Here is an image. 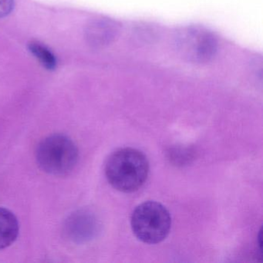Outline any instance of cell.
<instances>
[{"label": "cell", "instance_id": "6da1fadb", "mask_svg": "<svg viewBox=\"0 0 263 263\" xmlns=\"http://www.w3.org/2000/svg\"><path fill=\"white\" fill-rule=\"evenodd\" d=\"M149 174L147 157L132 147L119 149L110 155L105 175L114 189L124 193L136 192L144 185Z\"/></svg>", "mask_w": 263, "mask_h": 263}, {"label": "cell", "instance_id": "3957f363", "mask_svg": "<svg viewBox=\"0 0 263 263\" xmlns=\"http://www.w3.org/2000/svg\"><path fill=\"white\" fill-rule=\"evenodd\" d=\"M130 223L138 239L147 244H158L168 235L172 217L161 203L147 201L135 209Z\"/></svg>", "mask_w": 263, "mask_h": 263}, {"label": "cell", "instance_id": "ba28073f", "mask_svg": "<svg viewBox=\"0 0 263 263\" xmlns=\"http://www.w3.org/2000/svg\"><path fill=\"white\" fill-rule=\"evenodd\" d=\"M14 8V0H0V18L10 14Z\"/></svg>", "mask_w": 263, "mask_h": 263}, {"label": "cell", "instance_id": "5b68a950", "mask_svg": "<svg viewBox=\"0 0 263 263\" xmlns=\"http://www.w3.org/2000/svg\"><path fill=\"white\" fill-rule=\"evenodd\" d=\"M96 230V218L87 211H78L71 214L64 226L67 238L77 243L88 241L95 235Z\"/></svg>", "mask_w": 263, "mask_h": 263}, {"label": "cell", "instance_id": "52a82bcc", "mask_svg": "<svg viewBox=\"0 0 263 263\" xmlns=\"http://www.w3.org/2000/svg\"><path fill=\"white\" fill-rule=\"evenodd\" d=\"M29 50L47 70H53L56 69L58 61L54 54L44 44L37 41H31L29 44Z\"/></svg>", "mask_w": 263, "mask_h": 263}, {"label": "cell", "instance_id": "277c9868", "mask_svg": "<svg viewBox=\"0 0 263 263\" xmlns=\"http://www.w3.org/2000/svg\"><path fill=\"white\" fill-rule=\"evenodd\" d=\"M177 46L181 54L189 61L204 63L213 58L217 43L210 32L201 27H191L179 31Z\"/></svg>", "mask_w": 263, "mask_h": 263}, {"label": "cell", "instance_id": "8992f818", "mask_svg": "<svg viewBox=\"0 0 263 263\" xmlns=\"http://www.w3.org/2000/svg\"><path fill=\"white\" fill-rule=\"evenodd\" d=\"M17 218L11 211L0 207V249L11 246L19 235Z\"/></svg>", "mask_w": 263, "mask_h": 263}, {"label": "cell", "instance_id": "7a4b0ae2", "mask_svg": "<svg viewBox=\"0 0 263 263\" xmlns=\"http://www.w3.org/2000/svg\"><path fill=\"white\" fill-rule=\"evenodd\" d=\"M38 165L44 172L62 176L72 172L78 161V149L69 137L53 135L38 144L36 152Z\"/></svg>", "mask_w": 263, "mask_h": 263}]
</instances>
